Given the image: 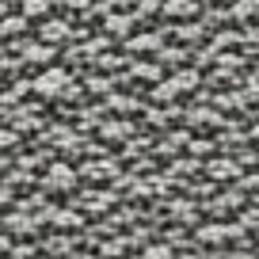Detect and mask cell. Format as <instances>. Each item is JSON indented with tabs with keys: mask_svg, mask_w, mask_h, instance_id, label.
I'll return each instance as SVG.
<instances>
[{
	"mask_svg": "<svg viewBox=\"0 0 259 259\" xmlns=\"http://www.w3.org/2000/svg\"><path fill=\"white\" fill-rule=\"evenodd\" d=\"M65 84H69V76H65L61 69H46V73L38 76V92H42V96H57Z\"/></svg>",
	"mask_w": 259,
	"mask_h": 259,
	"instance_id": "1",
	"label": "cell"
},
{
	"mask_svg": "<svg viewBox=\"0 0 259 259\" xmlns=\"http://www.w3.org/2000/svg\"><path fill=\"white\" fill-rule=\"evenodd\" d=\"M69 179H73L69 168H54V171H50V183H54V187H69Z\"/></svg>",
	"mask_w": 259,
	"mask_h": 259,
	"instance_id": "2",
	"label": "cell"
},
{
	"mask_svg": "<svg viewBox=\"0 0 259 259\" xmlns=\"http://www.w3.org/2000/svg\"><path fill=\"white\" fill-rule=\"evenodd\" d=\"M46 8H50L46 0H27V16H38V12L46 16Z\"/></svg>",
	"mask_w": 259,
	"mask_h": 259,
	"instance_id": "3",
	"label": "cell"
}]
</instances>
